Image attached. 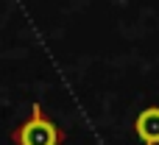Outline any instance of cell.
Here are the masks:
<instances>
[{
	"mask_svg": "<svg viewBox=\"0 0 159 145\" xmlns=\"http://www.w3.org/2000/svg\"><path fill=\"white\" fill-rule=\"evenodd\" d=\"M14 143L17 145H59L61 143V131L42 115V106L34 103L31 117L14 131Z\"/></svg>",
	"mask_w": 159,
	"mask_h": 145,
	"instance_id": "obj_1",
	"label": "cell"
},
{
	"mask_svg": "<svg viewBox=\"0 0 159 145\" xmlns=\"http://www.w3.org/2000/svg\"><path fill=\"white\" fill-rule=\"evenodd\" d=\"M134 131L137 140H143V145H159V106H148L137 115Z\"/></svg>",
	"mask_w": 159,
	"mask_h": 145,
	"instance_id": "obj_2",
	"label": "cell"
}]
</instances>
